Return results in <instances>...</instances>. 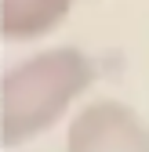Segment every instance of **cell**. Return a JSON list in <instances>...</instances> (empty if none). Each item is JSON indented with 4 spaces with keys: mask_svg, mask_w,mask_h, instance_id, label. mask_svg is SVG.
Here are the masks:
<instances>
[{
    "mask_svg": "<svg viewBox=\"0 0 149 152\" xmlns=\"http://www.w3.org/2000/svg\"><path fill=\"white\" fill-rule=\"evenodd\" d=\"M87 80H91V62L80 51H69V47L29 58L22 69L7 72L4 87H26V102L7 105V116H4V130H11L18 123L11 141H22V138H29V130L47 127L66 109V102H73L87 87Z\"/></svg>",
    "mask_w": 149,
    "mask_h": 152,
    "instance_id": "1",
    "label": "cell"
},
{
    "mask_svg": "<svg viewBox=\"0 0 149 152\" xmlns=\"http://www.w3.org/2000/svg\"><path fill=\"white\" fill-rule=\"evenodd\" d=\"M66 152H149V123L120 102H95L73 120Z\"/></svg>",
    "mask_w": 149,
    "mask_h": 152,
    "instance_id": "2",
    "label": "cell"
}]
</instances>
